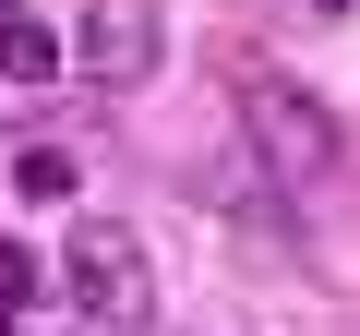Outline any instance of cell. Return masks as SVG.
Instances as JSON below:
<instances>
[{
    "mask_svg": "<svg viewBox=\"0 0 360 336\" xmlns=\"http://www.w3.org/2000/svg\"><path fill=\"white\" fill-rule=\"evenodd\" d=\"M240 132H252V168H264V181H288V193H312L324 168L348 156L336 108H324L300 72H276V60H252V72H240Z\"/></svg>",
    "mask_w": 360,
    "mask_h": 336,
    "instance_id": "6da1fadb",
    "label": "cell"
},
{
    "mask_svg": "<svg viewBox=\"0 0 360 336\" xmlns=\"http://www.w3.org/2000/svg\"><path fill=\"white\" fill-rule=\"evenodd\" d=\"M156 60H168V25H156V0H84V37H72V72H84L96 96L144 84Z\"/></svg>",
    "mask_w": 360,
    "mask_h": 336,
    "instance_id": "7a4b0ae2",
    "label": "cell"
},
{
    "mask_svg": "<svg viewBox=\"0 0 360 336\" xmlns=\"http://www.w3.org/2000/svg\"><path fill=\"white\" fill-rule=\"evenodd\" d=\"M60 300L96 312V324H132L144 312V240L132 228H72L60 240Z\"/></svg>",
    "mask_w": 360,
    "mask_h": 336,
    "instance_id": "3957f363",
    "label": "cell"
},
{
    "mask_svg": "<svg viewBox=\"0 0 360 336\" xmlns=\"http://www.w3.org/2000/svg\"><path fill=\"white\" fill-rule=\"evenodd\" d=\"M72 181H84V168H72V144H49V132H37V144H13V193H25V205H60Z\"/></svg>",
    "mask_w": 360,
    "mask_h": 336,
    "instance_id": "277c9868",
    "label": "cell"
},
{
    "mask_svg": "<svg viewBox=\"0 0 360 336\" xmlns=\"http://www.w3.org/2000/svg\"><path fill=\"white\" fill-rule=\"evenodd\" d=\"M0 72H13V84H49V72H60V37H49L37 13H13V25H0Z\"/></svg>",
    "mask_w": 360,
    "mask_h": 336,
    "instance_id": "5b68a950",
    "label": "cell"
},
{
    "mask_svg": "<svg viewBox=\"0 0 360 336\" xmlns=\"http://www.w3.org/2000/svg\"><path fill=\"white\" fill-rule=\"evenodd\" d=\"M37 288H49V264H37V252H25V240H0V312H25V300H37Z\"/></svg>",
    "mask_w": 360,
    "mask_h": 336,
    "instance_id": "8992f818",
    "label": "cell"
},
{
    "mask_svg": "<svg viewBox=\"0 0 360 336\" xmlns=\"http://www.w3.org/2000/svg\"><path fill=\"white\" fill-rule=\"evenodd\" d=\"M312 13H348V0H312Z\"/></svg>",
    "mask_w": 360,
    "mask_h": 336,
    "instance_id": "52a82bcc",
    "label": "cell"
},
{
    "mask_svg": "<svg viewBox=\"0 0 360 336\" xmlns=\"http://www.w3.org/2000/svg\"><path fill=\"white\" fill-rule=\"evenodd\" d=\"M0 25H13V0H0Z\"/></svg>",
    "mask_w": 360,
    "mask_h": 336,
    "instance_id": "ba28073f",
    "label": "cell"
}]
</instances>
